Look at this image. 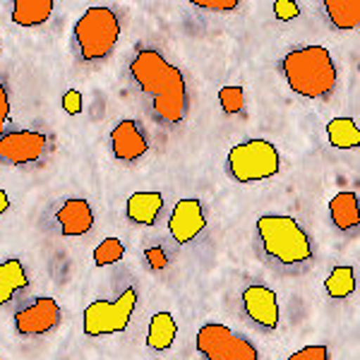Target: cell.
Here are the masks:
<instances>
[{
    "instance_id": "6da1fadb",
    "label": "cell",
    "mask_w": 360,
    "mask_h": 360,
    "mask_svg": "<svg viewBox=\"0 0 360 360\" xmlns=\"http://www.w3.org/2000/svg\"><path fill=\"white\" fill-rule=\"evenodd\" d=\"M130 75L147 98L149 111L161 125H180L190 111V91L185 75L156 49H139L130 63Z\"/></svg>"
},
{
    "instance_id": "7a4b0ae2",
    "label": "cell",
    "mask_w": 360,
    "mask_h": 360,
    "mask_svg": "<svg viewBox=\"0 0 360 360\" xmlns=\"http://www.w3.org/2000/svg\"><path fill=\"white\" fill-rule=\"evenodd\" d=\"M255 240L264 262L281 274H303L315 264L312 238L291 217H283V214L259 217L255 224Z\"/></svg>"
},
{
    "instance_id": "3957f363",
    "label": "cell",
    "mask_w": 360,
    "mask_h": 360,
    "mask_svg": "<svg viewBox=\"0 0 360 360\" xmlns=\"http://www.w3.org/2000/svg\"><path fill=\"white\" fill-rule=\"evenodd\" d=\"M281 75L298 96L310 101H329L339 84L332 53L324 46H300L281 58Z\"/></svg>"
},
{
    "instance_id": "277c9868",
    "label": "cell",
    "mask_w": 360,
    "mask_h": 360,
    "mask_svg": "<svg viewBox=\"0 0 360 360\" xmlns=\"http://www.w3.org/2000/svg\"><path fill=\"white\" fill-rule=\"evenodd\" d=\"M120 39V20L111 8H89L75 25V49L84 63L106 60Z\"/></svg>"
},
{
    "instance_id": "5b68a950",
    "label": "cell",
    "mask_w": 360,
    "mask_h": 360,
    "mask_svg": "<svg viewBox=\"0 0 360 360\" xmlns=\"http://www.w3.org/2000/svg\"><path fill=\"white\" fill-rule=\"evenodd\" d=\"M281 171V154L269 139H248L226 156V173L240 185L262 183Z\"/></svg>"
},
{
    "instance_id": "8992f818",
    "label": "cell",
    "mask_w": 360,
    "mask_h": 360,
    "mask_svg": "<svg viewBox=\"0 0 360 360\" xmlns=\"http://www.w3.org/2000/svg\"><path fill=\"white\" fill-rule=\"evenodd\" d=\"M135 307H137L135 288H125L115 300H94V303L84 307V315H82L84 334L89 339H98V336L125 332Z\"/></svg>"
},
{
    "instance_id": "52a82bcc",
    "label": "cell",
    "mask_w": 360,
    "mask_h": 360,
    "mask_svg": "<svg viewBox=\"0 0 360 360\" xmlns=\"http://www.w3.org/2000/svg\"><path fill=\"white\" fill-rule=\"evenodd\" d=\"M195 346L202 360H259L257 348L221 322L202 324L197 329Z\"/></svg>"
},
{
    "instance_id": "ba28073f",
    "label": "cell",
    "mask_w": 360,
    "mask_h": 360,
    "mask_svg": "<svg viewBox=\"0 0 360 360\" xmlns=\"http://www.w3.org/2000/svg\"><path fill=\"white\" fill-rule=\"evenodd\" d=\"M49 154V137L41 130H8L0 137V164L27 168L41 164Z\"/></svg>"
},
{
    "instance_id": "9c48e42d",
    "label": "cell",
    "mask_w": 360,
    "mask_h": 360,
    "mask_svg": "<svg viewBox=\"0 0 360 360\" xmlns=\"http://www.w3.org/2000/svg\"><path fill=\"white\" fill-rule=\"evenodd\" d=\"M240 307L243 315L250 319L255 329L269 334L276 332L281 322V307H278L276 291H271L264 283H250L240 293Z\"/></svg>"
},
{
    "instance_id": "30bf717a",
    "label": "cell",
    "mask_w": 360,
    "mask_h": 360,
    "mask_svg": "<svg viewBox=\"0 0 360 360\" xmlns=\"http://www.w3.org/2000/svg\"><path fill=\"white\" fill-rule=\"evenodd\" d=\"M63 312L60 305L53 298L44 295V298L32 300L29 305L20 307L15 312V332L25 339H37V336H46L60 324Z\"/></svg>"
},
{
    "instance_id": "8fae6325",
    "label": "cell",
    "mask_w": 360,
    "mask_h": 360,
    "mask_svg": "<svg viewBox=\"0 0 360 360\" xmlns=\"http://www.w3.org/2000/svg\"><path fill=\"white\" fill-rule=\"evenodd\" d=\"M207 229V214L200 200L185 197L173 207L171 217H168V233L178 245H190L202 236Z\"/></svg>"
},
{
    "instance_id": "7c38bea8",
    "label": "cell",
    "mask_w": 360,
    "mask_h": 360,
    "mask_svg": "<svg viewBox=\"0 0 360 360\" xmlns=\"http://www.w3.org/2000/svg\"><path fill=\"white\" fill-rule=\"evenodd\" d=\"M111 149L113 156L123 164H135L149 152V137L137 120H120L111 130Z\"/></svg>"
},
{
    "instance_id": "4fadbf2b",
    "label": "cell",
    "mask_w": 360,
    "mask_h": 360,
    "mask_svg": "<svg viewBox=\"0 0 360 360\" xmlns=\"http://www.w3.org/2000/svg\"><path fill=\"white\" fill-rule=\"evenodd\" d=\"M56 221L60 226V233L65 238H79L86 236L94 229V209L82 197H70V200L60 202L56 209Z\"/></svg>"
},
{
    "instance_id": "5bb4252c",
    "label": "cell",
    "mask_w": 360,
    "mask_h": 360,
    "mask_svg": "<svg viewBox=\"0 0 360 360\" xmlns=\"http://www.w3.org/2000/svg\"><path fill=\"white\" fill-rule=\"evenodd\" d=\"M164 212V195L161 193H135L125 202V217L135 226H154Z\"/></svg>"
},
{
    "instance_id": "9a60e30c",
    "label": "cell",
    "mask_w": 360,
    "mask_h": 360,
    "mask_svg": "<svg viewBox=\"0 0 360 360\" xmlns=\"http://www.w3.org/2000/svg\"><path fill=\"white\" fill-rule=\"evenodd\" d=\"M29 288V274L22 259H5L0 264V305L15 303L17 295H22Z\"/></svg>"
},
{
    "instance_id": "2e32d148",
    "label": "cell",
    "mask_w": 360,
    "mask_h": 360,
    "mask_svg": "<svg viewBox=\"0 0 360 360\" xmlns=\"http://www.w3.org/2000/svg\"><path fill=\"white\" fill-rule=\"evenodd\" d=\"M329 219H332L334 229L341 233H356L360 224L358 214V197L356 193H336L329 200Z\"/></svg>"
},
{
    "instance_id": "e0dca14e",
    "label": "cell",
    "mask_w": 360,
    "mask_h": 360,
    "mask_svg": "<svg viewBox=\"0 0 360 360\" xmlns=\"http://www.w3.org/2000/svg\"><path fill=\"white\" fill-rule=\"evenodd\" d=\"M56 10L53 0H15L13 3V22L17 27H41L51 20Z\"/></svg>"
},
{
    "instance_id": "ac0fdd59",
    "label": "cell",
    "mask_w": 360,
    "mask_h": 360,
    "mask_svg": "<svg viewBox=\"0 0 360 360\" xmlns=\"http://www.w3.org/2000/svg\"><path fill=\"white\" fill-rule=\"evenodd\" d=\"M322 13L336 32H353L360 22V0H327L322 3Z\"/></svg>"
},
{
    "instance_id": "d6986e66",
    "label": "cell",
    "mask_w": 360,
    "mask_h": 360,
    "mask_svg": "<svg viewBox=\"0 0 360 360\" xmlns=\"http://www.w3.org/2000/svg\"><path fill=\"white\" fill-rule=\"evenodd\" d=\"M178 336V324L176 317L171 312H156V315L149 319V329H147V346L152 351L164 353L173 346Z\"/></svg>"
},
{
    "instance_id": "ffe728a7",
    "label": "cell",
    "mask_w": 360,
    "mask_h": 360,
    "mask_svg": "<svg viewBox=\"0 0 360 360\" xmlns=\"http://www.w3.org/2000/svg\"><path fill=\"white\" fill-rule=\"evenodd\" d=\"M327 139L334 149H348V152H356V149H360V130H358L356 120L332 118L327 123Z\"/></svg>"
},
{
    "instance_id": "44dd1931",
    "label": "cell",
    "mask_w": 360,
    "mask_h": 360,
    "mask_svg": "<svg viewBox=\"0 0 360 360\" xmlns=\"http://www.w3.org/2000/svg\"><path fill=\"white\" fill-rule=\"evenodd\" d=\"M324 288L332 300H346L356 291V271L351 264H336L329 276L324 278Z\"/></svg>"
},
{
    "instance_id": "7402d4cb",
    "label": "cell",
    "mask_w": 360,
    "mask_h": 360,
    "mask_svg": "<svg viewBox=\"0 0 360 360\" xmlns=\"http://www.w3.org/2000/svg\"><path fill=\"white\" fill-rule=\"evenodd\" d=\"M123 255H125V245L118 240V238H103L94 250V264L96 266L115 264L123 259Z\"/></svg>"
},
{
    "instance_id": "603a6c76",
    "label": "cell",
    "mask_w": 360,
    "mask_h": 360,
    "mask_svg": "<svg viewBox=\"0 0 360 360\" xmlns=\"http://www.w3.org/2000/svg\"><path fill=\"white\" fill-rule=\"evenodd\" d=\"M219 103H221L224 113H229V115L240 113L243 108H245V89L238 84L221 86V91H219Z\"/></svg>"
},
{
    "instance_id": "cb8c5ba5",
    "label": "cell",
    "mask_w": 360,
    "mask_h": 360,
    "mask_svg": "<svg viewBox=\"0 0 360 360\" xmlns=\"http://www.w3.org/2000/svg\"><path fill=\"white\" fill-rule=\"evenodd\" d=\"M288 360H332V353H329L327 346L312 344V346H305V348H300V351H295L293 356H288Z\"/></svg>"
},
{
    "instance_id": "d4e9b609",
    "label": "cell",
    "mask_w": 360,
    "mask_h": 360,
    "mask_svg": "<svg viewBox=\"0 0 360 360\" xmlns=\"http://www.w3.org/2000/svg\"><path fill=\"white\" fill-rule=\"evenodd\" d=\"M144 259H147L149 269H154V271H164L168 266V255L161 245H149L144 250Z\"/></svg>"
},
{
    "instance_id": "484cf974",
    "label": "cell",
    "mask_w": 360,
    "mask_h": 360,
    "mask_svg": "<svg viewBox=\"0 0 360 360\" xmlns=\"http://www.w3.org/2000/svg\"><path fill=\"white\" fill-rule=\"evenodd\" d=\"M274 15L281 22H291L300 15V5L295 0H276L274 3Z\"/></svg>"
},
{
    "instance_id": "4316f807",
    "label": "cell",
    "mask_w": 360,
    "mask_h": 360,
    "mask_svg": "<svg viewBox=\"0 0 360 360\" xmlns=\"http://www.w3.org/2000/svg\"><path fill=\"white\" fill-rule=\"evenodd\" d=\"M193 5L200 10H209V13H231L240 3L238 0H195Z\"/></svg>"
},
{
    "instance_id": "83f0119b",
    "label": "cell",
    "mask_w": 360,
    "mask_h": 360,
    "mask_svg": "<svg viewBox=\"0 0 360 360\" xmlns=\"http://www.w3.org/2000/svg\"><path fill=\"white\" fill-rule=\"evenodd\" d=\"M8 120H10V94H8V86L0 79V137L5 135Z\"/></svg>"
},
{
    "instance_id": "f1b7e54d",
    "label": "cell",
    "mask_w": 360,
    "mask_h": 360,
    "mask_svg": "<svg viewBox=\"0 0 360 360\" xmlns=\"http://www.w3.org/2000/svg\"><path fill=\"white\" fill-rule=\"evenodd\" d=\"M63 108H65L70 115H77L82 111V94H79L77 89L65 91V96H63Z\"/></svg>"
},
{
    "instance_id": "f546056e",
    "label": "cell",
    "mask_w": 360,
    "mask_h": 360,
    "mask_svg": "<svg viewBox=\"0 0 360 360\" xmlns=\"http://www.w3.org/2000/svg\"><path fill=\"white\" fill-rule=\"evenodd\" d=\"M8 209H10V197H8V193H5L3 188H0V217H3Z\"/></svg>"
},
{
    "instance_id": "4dcf8cb0",
    "label": "cell",
    "mask_w": 360,
    "mask_h": 360,
    "mask_svg": "<svg viewBox=\"0 0 360 360\" xmlns=\"http://www.w3.org/2000/svg\"><path fill=\"white\" fill-rule=\"evenodd\" d=\"M0 53H3V46H0Z\"/></svg>"
}]
</instances>
